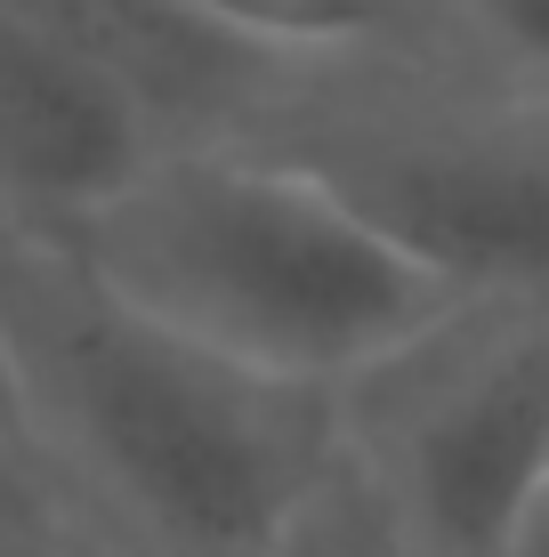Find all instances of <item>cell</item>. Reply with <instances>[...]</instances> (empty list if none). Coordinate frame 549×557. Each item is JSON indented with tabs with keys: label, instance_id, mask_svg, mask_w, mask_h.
I'll return each instance as SVG.
<instances>
[{
	"label": "cell",
	"instance_id": "cell-1",
	"mask_svg": "<svg viewBox=\"0 0 549 557\" xmlns=\"http://www.w3.org/2000/svg\"><path fill=\"white\" fill-rule=\"evenodd\" d=\"M0 372L16 453L89 557H291L348 460L332 388L202 348L16 226H0Z\"/></svg>",
	"mask_w": 549,
	"mask_h": 557
},
{
	"label": "cell",
	"instance_id": "cell-2",
	"mask_svg": "<svg viewBox=\"0 0 549 557\" xmlns=\"http://www.w3.org/2000/svg\"><path fill=\"white\" fill-rule=\"evenodd\" d=\"M49 243L186 339L332 396L461 307L348 195L251 146H170L98 219Z\"/></svg>",
	"mask_w": 549,
	"mask_h": 557
},
{
	"label": "cell",
	"instance_id": "cell-3",
	"mask_svg": "<svg viewBox=\"0 0 549 557\" xmlns=\"http://www.w3.org/2000/svg\"><path fill=\"white\" fill-rule=\"evenodd\" d=\"M461 299L549 292V98L477 57H339L267 146Z\"/></svg>",
	"mask_w": 549,
	"mask_h": 557
},
{
	"label": "cell",
	"instance_id": "cell-4",
	"mask_svg": "<svg viewBox=\"0 0 549 557\" xmlns=\"http://www.w3.org/2000/svg\"><path fill=\"white\" fill-rule=\"evenodd\" d=\"M339 429L412 557H509L549 476V292L461 299L339 396Z\"/></svg>",
	"mask_w": 549,
	"mask_h": 557
},
{
	"label": "cell",
	"instance_id": "cell-5",
	"mask_svg": "<svg viewBox=\"0 0 549 557\" xmlns=\"http://www.w3.org/2000/svg\"><path fill=\"white\" fill-rule=\"evenodd\" d=\"M146 106L33 0H0V226L73 235L162 162Z\"/></svg>",
	"mask_w": 549,
	"mask_h": 557
},
{
	"label": "cell",
	"instance_id": "cell-6",
	"mask_svg": "<svg viewBox=\"0 0 549 557\" xmlns=\"http://www.w3.org/2000/svg\"><path fill=\"white\" fill-rule=\"evenodd\" d=\"M73 33L162 129V146H267V129L308 98L339 57L291 49L202 0H33Z\"/></svg>",
	"mask_w": 549,
	"mask_h": 557
},
{
	"label": "cell",
	"instance_id": "cell-7",
	"mask_svg": "<svg viewBox=\"0 0 549 557\" xmlns=\"http://www.w3.org/2000/svg\"><path fill=\"white\" fill-rule=\"evenodd\" d=\"M202 9L324 57H469L445 0H202Z\"/></svg>",
	"mask_w": 549,
	"mask_h": 557
},
{
	"label": "cell",
	"instance_id": "cell-8",
	"mask_svg": "<svg viewBox=\"0 0 549 557\" xmlns=\"http://www.w3.org/2000/svg\"><path fill=\"white\" fill-rule=\"evenodd\" d=\"M445 9L477 65H494L517 89L549 98V0H445Z\"/></svg>",
	"mask_w": 549,
	"mask_h": 557
},
{
	"label": "cell",
	"instance_id": "cell-9",
	"mask_svg": "<svg viewBox=\"0 0 549 557\" xmlns=\"http://www.w3.org/2000/svg\"><path fill=\"white\" fill-rule=\"evenodd\" d=\"M291 557H412V549L396 542L380 493L355 476V460H339L332 493L315 502V517H308V533H299V549H291Z\"/></svg>",
	"mask_w": 549,
	"mask_h": 557
},
{
	"label": "cell",
	"instance_id": "cell-10",
	"mask_svg": "<svg viewBox=\"0 0 549 557\" xmlns=\"http://www.w3.org/2000/svg\"><path fill=\"white\" fill-rule=\"evenodd\" d=\"M0 557H65V525L9 429H0Z\"/></svg>",
	"mask_w": 549,
	"mask_h": 557
},
{
	"label": "cell",
	"instance_id": "cell-11",
	"mask_svg": "<svg viewBox=\"0 0 549 557\" xmlns=\"http://www.w3.org/2000/svg\"><path fill=\"white\" fill-rule=\"evenodd\" d=\"M509 557H549V476H541L534 502H525V525H517V542H509Z\"/></svg>",
	"mask_w": 549,
	"mask_h": 557
},
{
	"label": "cell",
	"instance_id": "cell-12",
	"mask_svg": "<svg viewBox=\"0 0 549 557\" xmlns=\"http://www.w3.org/2000/svg\"><path fill=\"white\" fill-rule=\"evenodd\" d=\"M0 429H9V436H16V420H9V372H0Z\"/></svg>",
	"mask_w": 549,
	"mask_h": 557
},
{
	"label": "cell",
	"instance_id": "cell-13",
	"mask_svg": "<svg viewBox=\"0 0 549 557\" xmlns=\"http://www.w3.org/2000/svg\"><path fill=\"white\" fill-rule=\"evenodd\" d=\"M65 557H89V549H82V542H65Z\"/></svg>",
	"mask_w": 549,
	"mask_h": 557
}]
</instances>
